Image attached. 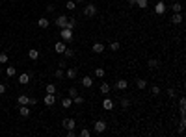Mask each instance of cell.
<instances>
[{
  "instance_id": "6da1fadb",
  "label": "cell",
  "mask_w": 186,
  "mask_h": 137,
  "mask_svg": "<svg viewBox=\"0 0 186 137\" xmlns=\"http://www.w3.org/2000/svg\"><path fill=\"white\" fill-rule=\"evenodd\" d=\"M60 37H61V41H63V43H71V41L74 39L73 30H71V28H61V30H60Z\"/></svg>"
},
{
  "instance_id": "7a4b0ae2",
  "label": "cell",
  "mask_w": 186,
  "mask_h": 137,
  "mask_svg": "<svg viewBox=\"0 0 186 137\" xmlns=\"http://www.w3.org/2000/svg\"><path fill=\"white\" fill-rule=\"evenodd\" d=\"M106 128H108L106 120L99 119V120H95V124H93V132H95V133H102V132H106Z\"/></svg>"
},
{
  "instance_id": "3957f363",
  "label": "cell",
  "mask_w": 186,
  "mask_h": 137,
  "mask_svg": "<svg viewBox=\"0 0 186 137\" xmlns=\"http://www.w3.org/2000/svg\"><path fill=\"white\" fill-rule=\"evenodd\" d=\"M97 15V6L95 4H88L84 8V17H95Z\"/></svg>"
},
{
  "instance_id": "277c9868",
  "label": "cell",
  "mask_w": 186,
  "mask_h": 137,
  "mask_svg": "<svg viewBox=\"0 0 186 137\" xmlns=\"http://www.w3.org/2000/svg\"><path fill=\"white\" fill-rule=\"evenodd\" d=\"M166 2H162V0H158L156 2V6H155V13L156 15H164V13H166Z\"/></svg>"
},
{
  "instance_id": "5b68a950",
  "label": "cell",
  "mask_w": 186,
  "mask_h": 137,
  "mask_svg": "<svg viewBox=\"0 0 186 137\" xmlns=\"http://www.w3.org/2000/svg\"><path fill=\"white\" fill-rule=\"evenodd\" d=\"M61 126H63L65 130H74L77 120H74V119H63V120H61Z\"/></svg>"
},
{
  "instance_id": "8992f818",
  "label": "cell",
  "mask_w": 186,
  "mask_h": 137,
  "mask_svg": "<svg viewBox=\"0 0 186 137\" xmlns=\"http://www.w3.org/2000/svg\"><path fill=\"white\" fill-rule=\"evenodd\" d=\"M110 91H112V85L108 84V81H101V87H99V93L101 94H108Z\"/></svg>"
},
{
  "instance_id": "52a82bcc",
  "label": "cell",
  "mask_w": 186,
  "mask_h": 137,
  "mask_svg": "<svg viewBox=\"0 0 186 137\" xmlns=\"http://www.w3.org/2000/svg\"><path fill=\"white\" fill-rule=\"evenodd\" d=\"M43 102H45L47 106H54V104H56V94L47 93V94H45V98H43Z\"/></svg>"
},
{
  "instance_id": "ba28073f",
  "label": "cell",
  "mask_w": 186,
  "mask_h": 137,
  "mask_svg": "<svg viewBox=\"0 0 186 137\" xmlns=\"http://www.w3.org/2000/svg\"><path fill=\"white\" fill-rule=\"evenodd\" d=\"M56 26L61 30V28H67V15H60L56 19Z\"/></svg>"
},
{
  "instance_id": "9c48e42d",
  "label": "cell",
  "mask_w": 186,
  "mask_h": 137,
  "mask_svg": "<svg viewBox=\"0 0 186 137\" xmlns=\"http://www.w3.org/2000/svg\"><path fill=\"white\" fill-rule=\"evenodd\" d=\"M65 48H67V43H63V41H56V45H54V50H56V54H63Z\"/></svg>"
},
{
  "instance_id": "30bf717a",
  "label": "cell",
  "mask_w": 186,
  "mask_h": 137,
  "mask_svg": "<svg viewBox=\"0 0 186 137\" xmlns=\"http://www.w3.org/2000/svg\"><path fill=\"white\" fill-rule=\"evenodd\" d=\"M114 87L117 89V91H125V89L128 87V81H127V80H117V81L114 84Z\"/></svg>"
},
{
  "instance_id": "8fae6325",
  "label": "cell",
  "mask_w": 186,
  "mask_h": 137,
  "mask_svg": "<svg viewBox=\"0 0 186 137\" xmlns=\"http://www.w3.org/2000/svg\"><path fill=\"white\" fill-rule=\"evenodd\" d=\"M17 81H19L20 85H28V84H30V74H28V72L19 74V80H17Z\"/></svg>"
},
{
  "instance_id": "7c38bea8",
  "label": "cell",
  "mask_w": 186,
  "mask_h": 137,
  "mask_svg": "<svg viewBox=\"0 0 186 137\" xmlns=\"http://www.w3.org/2000/svg\"><path fill=\"white\" fill-rule=\"evenodd\" d=\"M37 26H39L41 30H47V28H49V26H50V20L47 19V17H41V19L37 20Z\"/></svg>"
},
{
  "instance_id": "4fadbf2b",
  "label": "cell",
  "mask_w": 186,
  "mask_h": 137,
  "mask_svg": "<svg viewBox=\"0 0 186 137\" xmlns=\"http://www.w3.org/2000/svg\"><path fill=\"white\" fill-rule=\"evenodd\" d=\"M80 84H82V87L89 89V87H93V78L91 76H84V78L80 80Z\"/></svg>"
},
{
  "instance_id": "5bb4252c",
  "label": "cell",
  "mask_w": 186,
  "mask_h": 137,
  "mask_svg": "<svg viewBox=\"0 0 186 137\" xmlns=\"http://www.w3.org/2000/svg\"><path fill=\"white\" fill-rule=\"evenodd\" d=\"M91 50H93L95 54H102V52H104V50H106V46H104V45H102V43H93V46H91Z\"/></svg>"
},
{
  "instance_id": "9a60e30c",
  "label": "cell",
  "mask_w": 186,
  "mask_h": 137,
  "mask_svg": "<svg viewBox=\"0 0 186 137\" xmlns=\"http://www.w3.org/2000/svg\"><path fill=\"white\" fill-rule=\"evenodd\" d=\"M65 76H67L69 80H74V78L78 76V71H77L74 67H71V68H67V71H65Z\"/></svg>"
},
{
  "instance_id": "2e32d148",
  "label": "cell",
  "mask_w": 186,
  "mask_h": 137,
  "mask_svg": "<svg viewBox=\"0 0 186 137\" xmlns=\"http://www.w3.org/2000/svg\"><path fill=\"white\" fill-rule=\"evenodd\" d=\"M102 109H108V111H110V109H114V100L106 97L104 100H102Z\"/></svg>"
},
{
  "instance_id": "e0dca14e",
  "label": "cell",
  "mask_w": 186,
  "mask_h": 137,
  "mask_svg": "<svg viewBox=\"0 0 186 137\" xmlns=\"http://www.w3.org/2000/svg\"><path fill=\"white\" fill-rule=\"evenodd\" d=\"M93 76H95V78H101V80H102V78L106 76V71H104L102 67H97V68L93 71Z\"/></svg>"
},
{
  "instance_id": "ac0fdd59",
  "label": "cell",
  "mask_w": 186,
  "mask_h": 137,
  "mask_svg": "<svg viewBox=\"0 0 186 137\" xmlns=\"http://www.w3.org/2000/svg\"><path fill=\"white\" fill-rule=\"evenodd\" d=\"M182 20H184L182 13H173V17H171V22L173 24H182Z\"/></svg>"
},
{
  "instance_id": "d6986e66",
  "label": "cell",
  "mask_w": 186,
  "mask_h": 137,
  "mask_svg": "<svg viewBox=\"0 0 186 137\" xmlns=\"http://www.w3.org/2000/svg\"><path fill=\"white\" fill-rule=\"evenodd\" d=\"M28 58H30L32 61L39 59V50H37V48H30V50H28Z\"/></svg>"
},
{
  "instance_id": "ffe728a7",
  "label": "cell",
  "mask_w": 186,
  "mask_h": 137,
  "mask_svg": "<svg viewBox=\"0 0 186 137\" xmlns=\"http://www.w3.org/2000/svg\"><path fill=\"white\" fill-rule=\"evenodd\" d=\"M71 106H73V98L71 97H65L63 100H61V107H63V109H69Z\"/></svg>"
},
{
  "instance_id": "44dd1931",
  "label": "cell",
  "mask_w": 186,
  "mask_h": 137,
  "mask_svg": "<svg viewBox=\"0 0 186 137\" xmlns=\"http://www.w3.org/2000/svg\"><path fill=\"white\" fill-rule=\"evenodd\" d=\"M28 102H30V97H28V94H19V104H20V106H28Z\"/></svg>"
},
{
  "instance_id": "7402d4cb",
  "label": "cell",
  "mask_w": 186,
  "mask_h": 137,
  "mask_svg": "<svg viewBox=\"0 0 186 137\" xmlns=\"http://www.w3.org/2000/svg\"><path fill=\"white\" fill-rule=\"evenodd\" d=\"M158 65H160V61H158L156 58H151V59H147V67H149V68H156Z\"/></svg>"
},
{
  "instance_id": "603a6c76",
  "label": "cell",
  "mask_w": 186,
  "mask_h": 137,
  "mask_svg": "<svg viewBox=\"0 0 186 137\" xmlns=\"http://www.w3.org/2000/svg\"><path fill=\"white\" fill-rule=\"evenodd\" d=\"M147 6H149V0H136V8L147 9Z\"/></svg>"
},
{
  "instance_id": "cb8c5ba5",
  "label": "cell",
  "mask_w": 186,
  "mask_h": 137,
  "mask_svg": "<svg viewBox=\"0 0 186 137\" xmlns=\"http://www.w3.org/2000/svg\"><path fill=\"white\" fill-rule=\"evenodd\" d=\"M169 8L173 9V13H182V6H181V2H173Z\"/></svg>"
},
{
  "instance_id": "d4e9b609",
  "label": "cell",
  "mask_w": 186,
  "mask_h": 137,
  "mask_svg": "<svg viewBox=\"0 0 186 137\" xmlns=\"http://www.w3.org/2000/svg\"><path fill=\"white\" fill-rule=\"evenodd\" d=\"M6 74H8L9 78H13V76H17V68L13 67V65H9L8 68H6Z\"/></svg>"
},
{
  "instance_id": "484cf974",
  "label": "cell",
  "mask_w": 186,
  "mask_h": 137,
  "mask_svg": "<svg viewBox=\"0 0 186 137\" xmlns=\"http://www.w3.org/2000/svg\"><path fill=\"white\" fill-rule=\"evenodd\" d=\"M136 87H138V89H145V87H147V80L138 78V80H136Z\"/></svg>"
},
{
  "instance_id": "4316f807",
  "label": "cell",
  "mask_w": 186,
  "mask_h": 137,
  "mask_svg": "<svg viewBox=\"0 0 186 137\" xmlns=\"http://www.w3.org/2000/svg\"><path fill=\"white\" fill-rule=\"evenodd\" d=\"M19 113H20V117H28V115H30L28 106H20V107H19Z\"/></svg>"
},
{
  "instance_id": "83f0119b",
  "label": "cell",
  "mask_w": 186,
  "mask_h": 137,
  "mask_svg": "<svg viewBox=\"0 0 186 137\" xmlns=\"http://www.w3.org/2000/svg\"><path fill=\"white\" fill-rule=\"evenodd\" d=\"M9 61V56H8V52H0V65H6Z\"/></svg>"
},
{
  "instance_id": "f1b7e54d",
  "label": "cell",
  "mask_w": 186,
  "mask_h": 137,
  "mask_svg": "<svg viewBox=\"0 0 186 137\" xmlns=\"http://www.w3.org/2000/svg\"><path fill=\"white\" fill-rule=\"evenodd\" d=\"M65 8H67L69 11H74V9H77V2H74V0H67V2H65Z\"/></svg>"
},
{
  "instance_id": "f546056e",
  "label": "cell",
  "mask_w": 186,
  "mask_h": 137,
  "mask_svg": "<svg viewBox=\"0 0 186 137\" xmlns=\"http://www.w3.org/2000/svg\"><path fill=\"white\" fill-rule=\"evenodd\" d=\"M74 26H77V19L74 17H67V28H74Z\"/></svg>"
},
{
  "instance_id": "4dcf8cb0",
  "label": "cell",
  "mask_w": 186,
  "mask_h": 137,
  "mask_svg": "<svg viewBox=\"0 0 186 137\" xmlns=\"http://www.w3.org/2000/svg\"><path fill=\"white\" fill-rule=\"evenodd\" d=\"M73 104H77V106H82V104H84V97H80V94H77V97H73Z\"/></svg>"
},
{
  "instance_id": "1f68e13d",
  "label": "cell",
  "mask_w": 186,
  "mask_h": 137,
  "mask_svg": "<svg viewBox=\"0 0 186 137\" xmlns=\"http://www.w3.org/2000/svg\"><path fill=\"white\" fill-rule=\"evenodd\" d=\"M63 56H65V59H71V58H74V50H71V48H65V50H63Z\"/></svg>"
},
{
  "instance_id": "d6a6232c",
  "label": "cell",
  "mask_w": 186,
  "mask_h": 137,
  "mask_svg": "<svg viewBox=\"0 0 186 137\" xmlns=\"http://www.w3.org/2000/svg\"><path fill=\"white\" fill-rule=\"evenodd\" d=\"M121 107H123V109H128V107H130V100H128L127 97L121 98Z\"/></svg>"
},
{
  "instance_id": "836d02e7",
  "label": "cell",
  "mask_w": 186,
  "mask_h": 137,
  "mask_svg": "<svg viewBox=\"0 0 186 137\" xmlns=\"http://www.w3.org/2000/svg\"><path fill=\"white\" fill-rule=\"evenodd\" d=\"M54 76H56L58 80H61V78H65V72H63V68H56V72H54Z\"/></svg>"
},
{
  "instance_id": "e575fe53",
  "label": "cell",
  "mask_w": 186,
  "mask_h": 137,
  "mask_svg": "<svg viewBox=\"0 0 186 137\" xmlns=\"http://www.w3.org/2000/svg\"><path fill=\"white\" fill-rule=\"evenodd\" d=\"M45 91L50 93V94H56V85H54V84H49V85L45 87Z\"/></svg>"
},
{
  "instance_id": "d590c367",
  "label": "cell",
  "mask_w": 186,
  "mask_h": 137,
  "mask_svg": "<svg viewBox=\"0 0 186 137\" xmlns=\"http://www.w3.org/2000/svg\"><path fill=\"white\" fill-rule=\"evenodd\" d=\"M78 135H80V137H89V135H91V130H88V128H82L80 132H78Z\"/></svg>"
},
{
  "instance_id": "8d00e7d4",
  "label": "cell",
  "mask_w": 186,
  "mask_h": 137,
  "mask_svg": "<svg viewBox=\"0 0 186 137\" xmlns=\"http://www.w3.org/2000/svg\"><path fill=\"white\" fill-rule=\"evenodd\" d=\"M121 48V45L117 43V41H114V43H110V50H114V52H117Z\"/></svg>"
},
{
  "instance_id": "74e56055",
  "label": "cell",
  "mask_w": 186,
  "mask_h": 137,
  "mask_svg": "<svg viewBox=\"0 0 186 137\" xmlns=\"http://www.w3.org/2000/svg\"><path fill=\"white\" fill-rule=\"evenodd\" d=\"M179 111H186V100L184 98L179 100Z\"/></svg>"
},
{
  "instance_id": "f35d334b",
  "label": "cell",
  "mask_w": 186,
  "mask_h": 137,
  "mask_svg": "<svg viewBox=\"0 0 186 137\" xmlns=\"http://www.w3.org/2000/svg\"><path fill=\"white\" fill-rule=\"evenodd\" d=\"M151 94L158 97V94H160V87H158V85H153V87H151Z\"/></svg>"
},
{
  "instance_id": "ab89813d",
  "label": "cell",
  "mask_w": 186,
  "mask_h": 137,
  "mask_svg": "<svg viewBox=\"0 0 186 137\" xmlns=\"http://www.w3.org/2000/svg\"><path fill=\"white\" fill-rule=\"evenodd\" d=\"M77 94H78V89H77V87H71V89H69V97H71V98L77 97Z\"/></svg>"
},
{
  "instance_id": "60d3db41",
  "label": "cell",
  "mask_w": 186,
  "mask_h": 137,
  "mask_svg": "<svg viewBox=\"0 0 186 137\" xmlns=\"http://www.w3.org/2000/svg\"><path fill=\"white\" fill-rule=\"evenodd\" d=\"M166 94H168L169 98H175V89H173V87H169L168 91H166Z\"/></svg>"
},
{
  "instance_id": "b9f144b4",
  "label": "cell",
  "mask_w": 186,
  "mask_h": 137,
  "mask_svg": "<svg viewBox=\"0 0 186 137\" xmlns=\"http://www.w3.org/2000/svg\"><path fill=\"white\" fill-rule=\"evenodd\" d=\"M78 133L74 132V130H67V137H77Z\"/></svg>"
},
{
  "instance_id": "7bdbcfd3",
  "label": "cell",
  "mask_w": 186,
  "mask_h": 137,
  "mask_svg": "<svg viewBox=\"0 0 186 137\" xmlns=\"http://www.w3.org/2000/svg\"><path fill=\"white\" fill-rule=\"evenodd\" d=\"M47 11H49V13H54V4H49V6H47Z\"/></svg>"
},
{
  "instance_id": "ee69618b",
  "label": "cell",
  "mask_w": 186,
  "mask_h": 137,
  "mask_svg": "<svg viewBox=\"0 0 186 137\" xmlns=\"http://www.w3.org/2000/svg\"><path fill=\"white\" fill-rule=\"evenodd\" d=\"M37 104V98H30V102H28V106H36Z\"/></svg>"
},
{
  "instance_id": "f6af8a7d",
  "label": "cell",
  "mask_w": 186,
  "mask_h": 137,
  "mask_svg": "<svg viewBox=\"0 0 186 137\" xmlns=\"http://www.w3.org/2000/svg\"><path fill=\"white\" fill-rule=\"evenodd\" d=\"M4 93H6V85L0 84V94H4Z\"/></svg>"
},
{
  "instance_id": "bcb514c9",
  "label": "cell",
  "mask_w": 186,
  "mask_h": 137,
  "mask_svg": "<svg viewBox=\"0 0 186 137\" xmlns=\"http://www.w3.org/2000/svg\"><path fill=\"white\" fill-rule=\"evenodd\" d=\"M128 4L130 6H136V0H128Z\"/></svg>"
},
{
  "instance_id": "7dc6e473",
  "label": "cell",
  "mask_w": 186,
  "mask_h": 137,
  "mask_svg": "<svg viewBox=\"0 0 186 137\" xmlns=\"http://www.w3.org/2000/svg\"><path fill=\"white\" fill-rule=\"evenodd\" d=\"M74 2H77V4H80V2H84V0H74Z\"/></svg>"
},
{
  "instance_id": "c3c4849f",
  "label": "cell",
  "mask_w": 186,
  "mask_h": 137,
  "mask_svg": "<svg viewBox=\"0 0 186 137\" xmlns=\"http://www.w3.org/2000/svg\"><path fill=\"white\" fill-rule=\"evenodd\" d=\"M0 74H2V65H0Z\"/></svg>"
},
{
  "instance_id": "681fc988",
  "label": "cell",
  "mask_w": 186,
  "mask_h": 137,
  "mask_svg": "<svg viewBox=\"0 0 186 137\" xmlns=\"http://www.w3.org/2000/svg\"><path fill=\"white\" fill-rule=\"evenodd\" d=\"M9 2H15V0H9Z\"/></svg>"
},
{
  "instance_id": "f907efd6",
  "label": "cell",
  "mask_w": 186,
  "mask_h": 137,
  "mask_svg": "<svg viewBox=\"0 0 186 137\" xmlns=\"http://www.w3.org/2000/svg\"><path fill=\"white\" fill-rule=\"evenodd\" d=\"M162 2H166V0H162Z\"/></svg>"
}]
</instances>
